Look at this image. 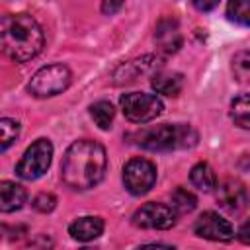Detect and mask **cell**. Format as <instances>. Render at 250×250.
<instances>
[{
  "mask_svg": "<svg viewBox=\"0 0 250 250\" xmlns=\"http://www.w3.org/2000/svg\"><path fill=\"white\" fill-rule=\"evenodd\" d=\"M53 246H55V242H53V238L49 236V234H35L33 238H29L25 244H23V248L21 250H53Z\"/></svg>",
  "mask_w": 250,
  "mask_h": 250,
  "instance_id": "22",
  "label": "cell"
},
{
  "mask_svg": "<svg viewBox=\"0 0 250 250\" xmlns=\"http://www.w3.org/2000/svg\"><path fill=\"white\" fill-rule=\"evenodd\" d=\"M53 160V145L47 139H37L33 145H29L16 164V174L21 180H37L41 178Z\"/></svg>",
  "mask_w": 250,
  "mask_h": 250,
  "instance_id": "5",
  "label": "cell"
},
{
  "mask_svg": "<svg viewBox=\"0 0 250 250\" xmlns=\"http://www.w3.org/2000/svg\"><path fill=\"white\" fill-rule=\"evenodd\" d=\"M156 182V166L146 158H131L123 166V184L129 193L143 195L150 191V188Z\"/></svg>",
  "mask_w": 250,
  "mask_h": 250,
  "instance_id": "7",
  "label": "cell"
},
{
  "mask_svg": "<svg viewBox=\"0 0 250 250\" xmlns=\"http://www.w3.org/2000/svg\"><path fill=\"white\" fill-rule=\"evenodd\" d=\"M105 170V148L98 141L80 139L66 148L61 164V178L68 188L82 191L98 186L104 180Z\"/></svg>",
  "mask_w": 250,
  "mask_h": 250,
  "instance_id": "1",
  "label": "cell"
},
{
  "mask_svg": "<svg viewBox=\"0 0 250 250\" xmlns=\"http://www.w3.org/2000/svg\"><path fill=\"white\" fill-rule=\"evenodd\" d=\"M189 180L201 191H211L213 188H217V176L207 162H197L189 172Z\"/></svg>",
  "mask_w": 250,
  "mask_h": 250,
  "instance_id": "15",
  "label": "cell"
},
{
  "mask_svg": "<svg viewBox=\"0 0 250 250\" xmlns=\"http://www.w3.org/2000/svg\"><path fill=\"white\" fill-rule=\"evenodd\" d=\"M0 133H2V137H0V148L2 150H8V146L18 139V135H20V123L16 121V119H10V117H4V119H0Z\"/></svg>",
  "mask_w": 250,
  "mask_h": 250,
  "instance_id": "21",
  "label": "cell"
},
{
  "mask_svg": "<svg viewBox=\"0 0 250 250\" xmlns=\"http://www.w3.org/2000/svg\"><path fill=\"white\" fill-rule=\"evenodd\" d=\"M121 109L125 117L133 123H146L158 117L164 109L162 100L156 94H146V92H131L123 94L119 98Z\"/></svg>",
  "mask_w": 250,
  "mask_h": 250,
  "instance_id": "6",
  "label": "cell"
},
{
  "mask_svg": "<svg viewBox=\"0 0 250 250\" xmlns=\"http://www.w3.org/2000/svg\"><path fill=\"white\" fill-rule=\"evenodd\" d=\"M0 39L4 53L14 62L31 61L45 43L41 25L29 14H6L0 23Z\"/></svg>",
  "mask_w": 250,
  "mask_h": 250,
  "instance_id": "2",
  "label": "cell"
},
{
  "mask_svg": "<svg viewBox=\"0 0 250 250\" xmlns=\"http://www.w3.org/2000/svg\"><path fill=\"white\" fill-rule=\"evenodd\" d=\"M55 205H57V197L53 193H39L33 199V209L39 213H49L55 209Z\"/></svg>",
  "mask_w": 250,
  "mask_h": 250,
  "instance_id": "23",
  "label": "cell"
},
{
  "mask_svg": "<svg viewBox=\"0 0 250 250\" xmlns=\"http://www.w3.org/2000/svg\"><path fill=\"white\" fill-rule=\"evenodd\" d=\"M236 238H238L242 244H250V219L244 221V223L238 227V230H236Z\"/></svg>",
  "mask_w": 250,
  "mask_h": 250,
  "instance_id": "24",
  "label": "cell"
},
{
  "mask_svg": "<svg viewBox=\"0 0 250 250\" xmlns=\"http://www.w3.org/2000/svg\"><path fill=\"white\" fill-rule=\"evenodd\" d=\"M70 70L68 66L55 62V64H47L41 66L29 80L27 90L31 96L35 98H51L57 96L61 92H64L70 84Z\"/></svg>",
  "mask_w": 250,
  "mask_h": 250,
  "instance_id": "4",
  "label": "cell"
},
{
  "mask_svg": "<svg viewBox=\"0 0 250 250\" xmlns=\"http://www.w3.org/2000/svg\"><path fill=\"white\" fill-rule=\"evenodd\" d=\"M156 94L162 96H178L184 86V78L178 72H154L150 80Z\"/></svg>",
  "mask_w": 250,
  "mask_h": 250,
  "instance_id": "14",
  "label": "cell"
},
{
  "mask_svg": "<svg viewBox=\"0 0 250 250\" xmlns=\"http://www.w3.org/2000/svg\"><path fill=\"white\" fill-rule=\"evenodd\" d=\"M121 8H123L121 2H119V4H111V2H104V4H102V12H104V14H113V12L121 10Z\"/></svg>",
  "mask_w": 250,
  "mask_h": 250,
  "instance_id": "26",
  "label": "cell"
},
{
  "mask_svg": "<svg viewBox=\"0 0 250 250\" xmlns=\"http://www.w3.org/2000/svg\"><path fill=\"white\" fill-rule=\"evenodd\" d=\"M197 10H203V12H209V10H213L215 6H217V2H195L193 4Z\"/></svg>",
  "mask_w": 250,
  "mask_h": 250,
  "instance_id": "27",
  "label": "cell"
},
{
  "mask_svg": "<svg viewBox=\"0 0 250 250\" xmlns=\"http://www.w3.org/2000/svg\"><path fill=\"white\" fill-rule=\"evenodd\" d=\"M154 41L160 53L164 55L176 53L182 47V33H180L178 21L172 18H162L154 29Z\"/></svg>",
  "mask_w": 250,
  "mask_h": 250,
  "instance_id": "11",
  "label": "cell"
},
{
  "mask_svg": "<svg viewBox=\"0 0 250 250\" xmlns=\"http://www.w3.org/2000/svg\"><path fill=\"white\" fill-rule=\"evenodd\" d=\"M68 232L78 242H90L104 232V221L100 217H92V215L80 217L74 223H70Z\"/></svg>",
  "mask_w": 250,
  "mask_h": 250,
  "instance_id": "12",
  "label": "cell"
},
{
  "mask_svg": "<svg viewBox=\"0 0 250 250\" xmlns=\"http://www.w3.org/2000/svg\"><path fill=\"white\" fill-rule=\"evenodd\" d=\"M230 119L238 127L250 129V94H240L230 102Z\"/></svg>",
  "mask_w": 250,
  "mask_h": 250,
  "instance_id": "16",
  "label": "cell"
},
{
  "mask_svg": "<svg viewBox=\"0 0 250 250\" xmlns=\"http://www.w3.org/2000/svg\"><path fill=\"white\" fill-rule=\"evenodd\" d=\"M193 232L199 238H207V240H215V242H229L234 238L232 225L215 211L201 213L193 225Z\"/></svg>",
  "mask_w": 250,
  "mask_h": 250,
  "instance_id": "9",
  "label": "cell"
},
{
  "mask_svg": "<svg viewBox=\"0 0 250 250\" xmlns=\"http://www.w3.org/2000/svg\"><path fill=\"white\" fill-rule=\"evenodd\" d=\"M90 115H92V119L96 121V125H98L100 129L107 131V129L111 127V123H113L115 109H113V105H111L109 102L100 100V102H96V104L90 107Z\"/></svg>",
  "mask_w": 250,
  "mask_h": 250,
  "instance_id": "18",
  "label": "cell"
},
{
  "mask_svg": "<svg viewBox=\"0 0 250 250\" xmlns=\"http://www.w3.org/2000/svg\"><path fill=\"white\" fill-rule=\"evenodd\" d=\"M217 203L229 213H240L248 205V189L236 178H225L217 186Z\"/></svg>",
  "mask_w": 250,
  "mask_h": 250,
  "instance_id": "10",
  "label": "cell"
},
{
  "mask_svg": "<svg viewBox=\"0 0 250 250\" xmlns=\"http://www.w3.org/2000/svg\"><path fill=\"white\" fill-rule=\"evenodd\" d=\"M133 143L137 146H143L146 150H174V148H189L197 143V133L191 125H154L145 127L141 131H135L131 135Z\"/></svg>",
  "mask_w": 250,
  "mask_h": 250,
  "instance_id": "3",
  "label": "cell"
},
{
  "mask_svg": "<svg viewBox=\"0 0 250 250\" xmlns=\"http://www.w3.org/2000/svg\"><path fill=\"white\" fill-rule=\"evenodd\" d=\"M137 250H176V248L174 246H168V244H143Z\"/></svg>",
  "mask_w": 250,
  "mask_h": 250,
  "instance_id": "25",
  "label": "cell"
},
{
  "mask_svg": "<svg viewBox=\"0 0 250 250\" xmlns=\"http://www.w3.org/2000/svg\"><path fill=\"white\" fill-rule=\"evenodd\" d=\"M227 16L234 23L250 25V0H230L227 4Z\"/></svg>",
  "mask_w": 250,
  "mask_h": 250,
  "instance_id": "19",
  "label": "cell"
},
{
  "mask_svg": "<svg viewBox=\"0 0 250 250\" xmlns=\"http://www.w3.org/2000/svg\"><path fill=\"white\" fill-rule=\"evenodd\" d=\"M23 203H25V189L16 182L4 180L0 184V211L12 213L18 211Z\"/></svg>",
  "mask_w": 250,
  "mask_h": 250,
  "instance_id": "13",
  "label": "cell"
},
{
  "mask_svg": "<svg viewBox=\"0 0 250 250\" xmlns=\"http://www.w3.org/2000/svg\"><path fill=\"white\" fill-rule=\"evenodd\" d=\"M176 211L170 205L164 203H145L133 213V225L139 229H156V230H166L176 225Z\"/></svg>",
  "mask_w": 250,
  "mask_h": 250,
  "instance_id": "8",
  "label": "cell"
},
{
  "mask_svg": "<svg viewBox=\"0 0 250 250\" xmlns=\"http://www.w3.org/2000/svg\"><path fill=\"white\" fill-rule=\"evenodd\" d=\"M232 76L238 82H248L250 80V51H238L232 57Z\"/></svg>",
  "mask_w": 250,
  "mask_h": 250,
  "instance_id": "20",
  "label": "cell"
},
{
  "mask_svg": "<svg viewBox=\"0 0 250 250\" xmlns=\"http://www.w3.org/2000/svg\"><path fill=\"white\" fill-rule=\"evenodd\" d=\"M195 205H197V197L186 188H176L170 193V207L176 211V215L191 213L195 209Z\"/></svg>",
  "mask_w": 250,
  "mask_h": 250,
  "instance_id": "17",
  "label": "cell"
}]
</instances>
